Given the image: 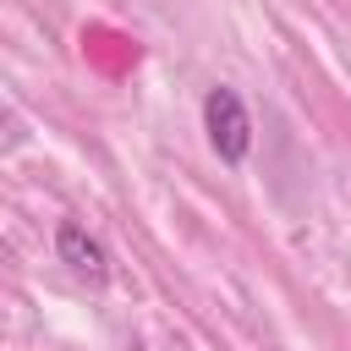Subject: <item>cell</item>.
<instances>
[{"instance_id":"1","label":"cell","mask_w":351,"mask_h":351,"mask_svg":"<svg viewBox=\"0 0 351 351\" xmlns=\"http://www.w3.org/2000/svg\"><path fill=\"white\" fill-rule=\"evenodd\" d=\"M203 126H208V143L225 165H241L247 148H252V121L241 110V93L236 88H208L203 99Z\"/></svg>"},{"instance_id":"2","label":"cell","mask_w":351,"mask_h":351,"mask_svg":"<svg viewBox=\"0 0 351 351\" xmlns=\"http://www.w3.org/2000/svg\"><path fill=\"white\" fill-rule=\"evenodd\" d=\"M55 252H60V263H71L82 280H93V285H104L110 280V252H104V241H93L82 225H60L55 230Z\"/></svg>"}]
</instances>
